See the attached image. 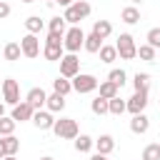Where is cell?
<instances>
[{
	"mask_svg": "<svg viewBox=\"0 0 160 160\" xmlns=\"http://www.w3.org/2000/svg\"><path fill=\"white\" fill-rule=\"evenodd\" d=\"M2 115H5V108H2V105H0V118H2Z\"/></svg>",
	"mask_w": 160,
	"mask_h": 160,
	"instance_id": "42",
	"label": "cell"
},
{
	"mask_svg": "<svg viewBox=\"0 0 160 160\" xmlns=\"http://www.w3.org/2000/svg\"><path fill=\"white\" fill-rule=\"evenodd\" d=\"M2 145H5V155H18L20 150V140L15 135H2Z\"/></svg>",
	"mask_w": 160,
	"mask_h": 160,
	"instance_id": "23",
	"label": "cell"
},
{
	"mask_svg": "<svg viewBox=\"0 0 160 160\" xmlns=\"http://www.w3.org/2000/svg\"><path fill=\"white\" fill-rule=\"evenodd\" d=\"M98 88H100V98H105V100H110V98H115V95H118V85H115V82H110V80L100 82Z\"/></svg>",
	"mask_w": 160,
	"mask_h": 160,
	"instance_id": "28",
	"label": "cell"
},
{
	"mask_svg": "<svg viewBox=\"0 0 160 160\" xmlns=\"http://www.w3.org/2000/svg\"><path fill=\"white\" fill-rule=\"evenodd\" d=\"M48 32H60V35H65V20L58 15V18H50V22H48Z\"/></svg>",
	"mask_w": 160,
	"mask_h": 160,
	"instance_id": "34",
	"label": "cell"
},
{
	"mask_svg": "<svg viewBox=\"0 0 160 160\" xmlns=\"http://www.w3.org/2000/svg\"><path fill=\"white\" fill-rule=\"evenodd\" d=\"M20 50H22V55H25L28 60H35V58L40 55V40H38V35L28 32V35L20 40Z\"/></svg>",
	"mask_w": 160,
	"mask_h": 160,
	"instance_id": "9",
	"label": "cell"
},
{
	"mask_svg": "<svg viewBox=\"0 0 160 160\" xmlns=\"http://www.w3.org/2000/svg\"><path fill=\"white\" fill-rule=\"evenodd\" d=\"M25 28H28V32H32V35H38L42 28H45V22L40 20V15H30L28 20H25Z\"/></svg>",
	"mask_w": 160,
	"mask_h": 160,
	"instance_id": "26",
	"label": "cell"
},
{
	"mask_svg": "<svg viewBox=\"0 0 160 160\" xmlns=\"http://www.w3.org/2000/svg\"><path fill=\"white\" fill-rule=\"evenodd\" d=\"M50 2H52V0H50Z\"/></svg>",
	"mask_w": 160,
	"mask_h": 160,
	"instance_id": "45",
	"label": "cell"
},
{
	"mask_svg": "<svg viewBox=\"0 0 160 160\" xmlns=\"http://www.w3.org/2000/svg\"><path fill=\"white\" fill-rule=\"evenodd\" d=\"M125 78H128V75H125V70H122V68H115V70H110V72H108V80H110V82H115L118 88H122V85H125Z\"/></svg>",
	"mask_w": 160,
	"mask_h": 160,
	"instance_id": "30",
	"label": "cell"
},
{
	"mask_svg": "<svg viewBox=\"0 0 160 160\" xmlns=\"http://www.w3.org/2000/svg\"><path fill=\"white\" fill-rule=\"evenodd\" d=\"M150 80H152V78H150L148 72H135L132 88H135V90H148V88H150Z\"/></svg>",
	"mask_w": 160,
	"mask_h": 160,
	"instance_id": "27",
	"label": "cell"
},
{
	"mask_svg": "<svg viewBox=\"0 0 160 160\" xmlns=\"http://www.w3.org/2000/svg\"><path fill=\"white\" fill-rule=\"evenodd\" d=\"M0 90H2V100H5L8 105H18V102H20V85H18V80L5 78V80L0 82Z\"/></svg>",
	"mask_w": 160,
	"mask_h": 160,
	"instance_id": "8",
	"label": "cell"
},
{
	"mask_svg": "<svg viewBox=\"0 0 160 160\" xmlns=\"http://www.w3.org/2000/svg\"><path fill=\"white\" fill-rule=\"evenodd\" d=\"M45 108H48L50 112H62V110H65V95H60V92H52V95H48V100H45Z\"/></svg>",
	"mask_w": 160,
	"mask_h": 160,
	"instance_id": "16",
	"label": "cell"
},
{
	"mask_svg": "<svg viewBox=\"0 0 160 160\" xmlns=\"http://www.w3.org/2000/svg\"><path fill=\"white\" fill-rule=\"evenodd\" d=\"M92 32H95L100 40L110 38V35H112V25H110V20H95V22H92Z\"/></svg>",
	"mask_w": 160,
	"mask_h": 160,
	"instance_id": "17",
	"label": "cell"
},
{
	"mask_svg": "<svg viewBox=\"0 0 160 160\" xmlns=\"http://www.w3.org/2000/svg\"><path fill=\"white\" fill-rule=\"evenodd\" d=\"M32 112H35V108L28 102V100H20L18 105H12V120L15 122H25V120H32Z\"/></svg>",
	"mask_w": 160,
	"mask_h": 160,
	"instance_id": "11",
	"label": "cell"
},
{
	"mask_svg": "<svg viewBox=\"0 0 160 160\" xmlns=\"http://www.w3.org/2000/svg\"><path fill=\"white\" fill-rule=\"evenodd\" d=\"M120 20H122V22H128V25H135V22H140V10H138L135 5H128V8H122Z\"/></svg>",
	"mask_w": 160,
	"mask_h": 160,
	"instance_id": "18",
	"label": "cell"
},
{
	"mask_svg": "<svg viewBox=\"0 0 160 160\" xmlns=\"http://www.w3.org/2000/svg\"><path fill=\"white\" fill-rule=\"evenodd\" d=\"M2 160H18V158H15V155H5Z\"/></svg>",
	"mask_w": 160,
	"mask_h": 160,
	"instance_id": "40",
	"label": "cell"
},
{
	"mask_svg": "<svg viewBox=\"0 0 160 160\" xmlns=\"http://www.w3.org/2000/svg\"><path fill=\"white\" fill-rule=\"evenodd\" d=\"M72 90V82L68 80V78H62V75H58L55 80H52V92H60V95H68Z\"/></svg>",
	"mask_w": 160,
	"mask_h": 160,
	"instance_id": "19",
	"label": "cell"
},
{
	"mask_svg": "<svg viewBox=\"0 0 160 160\" xmlns=\"http://www.w3.org/2000/svg\"><path fill=\"white\" fill-rule=\"evenodd\" d=\"M90 160H108V155H100V152H95V155H92Z\"/></svg>",
	"mask_w": 160,
	"mask_h": 160,
	"instance_id": "38",
	"label": "cell"
},
{
	"mask_svg": "<svg viewBox=\"0 0 160 160\" xmlns=\"http://www.w3.org/2000/svg\"><path fill=\"white\" fill-rule=\"evenodd\" d=\"M22 2H35V0H22Z\"/></svg>",
	"mask_w": 160,
	"mask_h": 160,
	"instance_id": "43",
	"label": "cell"
},
{
	"mask_svg": "<svg viewBox=\"0 0 160 160\" xmlns=\"http://www.w3.org/2000/svg\"><path fill=\"white\" fill-rule=\"evenodd\" d=\"M138 58H140V60H145V62H152V60H155V48H152V45H148V42H145V45H140V48H138Z\"/></svg>",
	"mask_w": 160,
	"mask_h": 160,
	"instance_id": "29",
	"label": "cell"
},
{
	"mask_svg": "<svg viewBox=\"0 0 160 160\" xmlns=\"http://www.w3.org/2000/svg\"><path fill=\"white\" fill-rule=\"evenodd\" d=\"M82 48H85L88 52H98V50L102 48V40H100L95 32H90V35H85V42H82Z\"/></svg>",
	"mask_w": 160,
	"mask_h": 160,
	"instance_id": "24",
	"label": "cell"
},
{
	"mask_svg": "<svg viewBox=\"0 0 160 160\" xmlns=\"http://www.w3.org/2000/svg\"><path fill=\"white\" fill-rule=\"evenodd\" d=\"M25 100H28L35 110H40V108L45 105V100H48V92H45L42 88H30V90H28V95H25Z\"/></svg>",
	"mask_w": 160,
	"mask_h": 160,
	"instance_id": "13",
	"label": "cell"
},
{
	"mask_svg": "<svg viewBox=\"0 0 160 160\" xmlns=\"http://www.w3.org/2000/svg\"><path fill=\"white\" fill-rule=\"evenodd\" d=\"M115 50H118V55H120L122 60L138 58V45H135V38H132L130 32H120V38H118V42H115Z\"/></svg>",
	"mask_w": 160,
	"mask_h": 160,
	"instance_id": "4",
	"label": "cell"
},
{
	"mask_svg": "<svg viewBox=\"0 0 160 160\" xmlns=\"http://www.w3.org/2000/svg\"><path fill=\"white\" fill-rule=\"evenodd\" d=\"M5 158V145H2V138H0V160Z\"/></svg>",
	"mask_w": 160,
	"mask_h": 160,
	"instance_id": "39",
	"label": "cell"
},
{
	"mask_svg": "<svg viewBox=\"0 0 160 160\" xmlns=\"http://www.w3.org/2000/svg\"><path fill=\"white\" fill-rule=\"evenodd\" d=\"M132 2H142V0H132Z\"/></svg>",
	"mask_w": 160,
	"mask_h": 160,
	"instance_id": "44",
	"label": "cell"
},
{
	"mask_svg": "<svg viewBox=\"0 0 160 160\" xmlns=\"http://www.w3.org/2000/svg\"><path fill=\"white\" fill-rule=\"evenodd\" d=\"M52 2H58V5H62V8H68V5H72L75 0H52Z\"/></svg>",
	"mask_w": 160,
	"mask_h": 160,
	"instance_id": "37",
	"label": "cell"
},
{
	"mask_svg": "<svg viewBox=\"0 0 160 160\" xmlns=\"http://www.w3.org/2000/svg\"><path fill=\"white\" fill-rule=\"evenodd\" d=\"M15 125H18V122H15L12 118L2 115V118H0V135H12V132H15Z\"/></svg>",
	"mask_w": 160,
	"mask_h": 160,
	"instance_id": "32",
	"label": "cell"
},
{
	"mask_svg": "<svg viewBox=\"0 0 160 160\" xmlns=\"http://www.w3.org/2000/svg\"><path fill=\"white\" fill-rule=\"evenodd\" d=\"M90 110H92L95 115H108V100L98 95V98H95V100L90 102Z\"/></svg>",
	"mask_w": 160,
	"mask_h": 160,
	"instance_id": "31",
	"label": "cell"
},
{
	"mask_svg": "<svg viewBox=\"0 0 160 160\" xmlns=\"http://www.w3.org/2000/svg\"><path fill=\"white\" fill-rule=\"evenodd\" d=\"M70 82H72V90H75V92H80V95L92 92V90H98V85H100V82H98V78H95V75H90V72H78Z\"/></svg>",
	"mask_w": 160,
	"mask_h": 160,
	"instance_id": "6",
	"label": "cell"
},
{
	"mask_svg": "<svg viewBox=\"0 0 160 160\" xmlns=\"http://www.w3.org/2000/svg\"><path fill=\"white\" fill-rule=\"evenodd\" d=\"M62 50H65L62 48V35L60 32H48V40H45V48H42V58L55 62V60L62 58Z\"/></svg>",
	"mask_w": 160,
	"mask_h": 160,
	"instance_id": "2",
	"label": "cell"
},
{
	"mask_svg": "<svg viewBox=\"0 0 160 160\" xmlns=\"http://www.w3.org/2000/svg\"><path fill=\"white\" fill-rule=\"evenodd\" d=\"M32 122H35L38 130H52L55 118H52L50 110H35V112H32Z\"/></svg>",
	"mask_w": 160,
	"mask_h": 160,
	"instance_id": "12",
	"label": "cell"
},
{
	"mask_svg": "<svg viewBox=\"0 0 160 160\" xmlns=\"http://www.w3.org/2000/svg\"><path fill=\"white\" fill-rule=\"evenodd\" d=\"M40 160H55V158H50V155H45V158H40Z\"/></svg>",
	"mask_w": 160,
	"mask_h": 160,
	"instance_id": "41",
	"label": "cell"
},
{
	"mask_svg": "<svg viewBox=\"0 0 160 160\" xmlns=\"http://www.w3.org/2000/svg\"><path fill=\"white\" fill-rule=\"evenodd\" d=\"M92 145H95V140H92L90 135H78V138H75V150H78V152H90Z\"/></svg>",
	"mask_w": 160,
	"mask_h": 160,
	"instance_id": "22",
	"label": "cell"
},
{
	"mask_svg": "<svg viewBox=\"0 0 160 160\" xmlns=\"http://www.w3.org/2000/svg\"><path fill=\"white\" fill-rule=\"evenodd\" d=\"M78 72H80V60H78V55H75V52L62 55V58H60V75L68 78V80H72Z\"/></svg>",
	"mask_w": 160,
	"mask_h": 160,
	"instance_id": "7",
	"label": "cell"
},
{
	"mask_svg": "<svg viewBox=\"0 0 160 160\" xmlns=\"http://www.w3.org/2000/svg\"><path fill=\"white\" fill-rule=\"evenodd\" d=\"M98 52H100V60H102L105 65H110L112 60H118V50H115V45H102Z\"/></svg>",
	"mask_w": 160,
	"mask_h": 160,
	"instance_id": "25",
	"label": "cell"
},
{
	"mask_svg": "<svg viewBox=\"0 0 160 160\" xmlns=\"http://www.w3.org/2000/svg\"><path fill=\"white\" fill-rule=\"evenodd\" d=\"M145 105H148V90H135V95L125 102V110L132 112V115H138V112L145 110Z\"/></svg>",
	"mask_w": 160,
	"mask_h": 160,
	"instance_id": "10",
	"label": "cell"
},
{
	"mask_svg": "<svg viewBox=\"0 0 160 160\" xmlns=\"http://www.w3.org/2000/svg\"><path fill=\"white\" fill-rule=\"evenodd\" d=\"M82 42H85V32H82L78 25H72L70 30H65V35H62V48H65L68 52H78V50L82 48Z\"/></svg>",
	"mask_w": 160,
	"mask_h": 160,
	"instance_id": "5",
	"label": "cell"
},
{
	"mask_svg": "<svg viewBox=\"0 0 160 160\" xmlns=\"http://www.w3.org/2000/svg\"><path fill=\"white\" fill-rule=\"evenodd\" d=\"M90 2H85V0H75L72 5H68L65 8V12H62V20L65 22H70V25H78L80 20H85L88 15H90Z\"/></svg>",
	"mask_w": 160,
	"mask_h": 160,
	"instance_id": "1",
	"label": "cell"
},
{
	"mask_svg": "<svg viewBox=\"0 0 160 160\" xmlns=\"http://www.w3.org/2000/svg\"><path fill=\"white\" fill-rule=\"evenodd\" d=\"M145 40H148V45H152V48L158 50V48H160V28H150L148 35H145Z\"/></svg>",
	"mask_w": 160,
	"mask_h": 160,
	"instance_id": "35",
	"label": "cell"
},
{
	"mask_svg": "<svg viewBox=\"0 0 160 160\" xmlns=\"http://www.w3.org/2000/svg\"><path fill=\"white\" fill-rule=\"evenodd\" d=\"M108 112H110V115H122V112H125V100H122L120 95L110 98V100H108Z\"/></svg>",
	"mask_w": 160,
	"mask_h": 160,
	"instance_id": "21",
	"label": "cell"
},
{
	"mask_svg": "<svg viewBox=\"0 0 160 160\" xmlns=\"http://www.w3.org/2000/svg\"><path fill=\"white\" fill-rule=\"evenodd\" d=\"M2 55H5V60H10V62L20 60V55H22L20 42H8V45H5V50H2Z\"/></svg>",
	"mask_w": 160,
	"mask_h": 160,
	"instance_id": "20",
	"label": "cell"
},
{
	"mask_svg": "<svg viewBox=\"0 0 160 160\" xmlns=\"http://www.w3.org/2000/svg\"><path fill=\"white\" fill-rule=\"evenodd\" d=\"M52 132H55L60 140H75V138L80 135V128H78V120H72V118H60V120H55Z\"/></svg>",
	"mask_w": 160,
	"mask_h": 160,
	"instance_id": "3",
	"label": "cell"
},
{
	"mask_svg": "<svg viewBox=\"0 0 160 160\" xmlns=\"http://www.w3.org/2000/svg\"><path fill=\"white\" fill-rule=\"evenodd\" d=\"M148 128H150V120H148V115H145V112H138V115H132V120H130V130H132L135 135H142V132H148Z\"/></svg>",
	"mask_w": 160,
	"mask_h": 160,
	"instance_id": "14",
	"label": "cell"
},
{
	"mask_svg": "<svg viewBox=\"0 0 160 160\" xmlns=\"http://www.w3.org/2000/svg\"><path fill=\"white\" fill-rule=\"evenodd\" d=\"M8 15H10V5H8V2H2V0H0V20H5V18H8Z\"/></svg>",
	"mask_w": 160,
	"mask_h": 160,
	"instance_id": "36",
	"label": "cell"
},
{
	"mask_svg": "<svg viewBox=\"0 0 160 160\" xmlns=\"http://www.w3.org/2000/svg\"><path fill=\"white\" fill-rule=\"evenodd\" d=\"M92 148H95L100 155H110V152L115 150V140H112V135H100Z\"/></svg>",
	"mask_w": 160,
	"mask_h": 160,
	"instance_id": "15",
	"label": "cell"
},
{
	"mask_svg": "<svg viewBox=\"0 0 160 160\" xmlns=\"http://www.w3.org/2000/svg\"><path fill=\"white\" fill-rule=\"evenodd\" d=\"M142 160H160V145H158V142L145 145V150H142Z\"/></svg>",
	"mask_w": 160,
	"mask_h": 160,
	"instance_id": "33",
	"label": "cell"
}]
</instances>
